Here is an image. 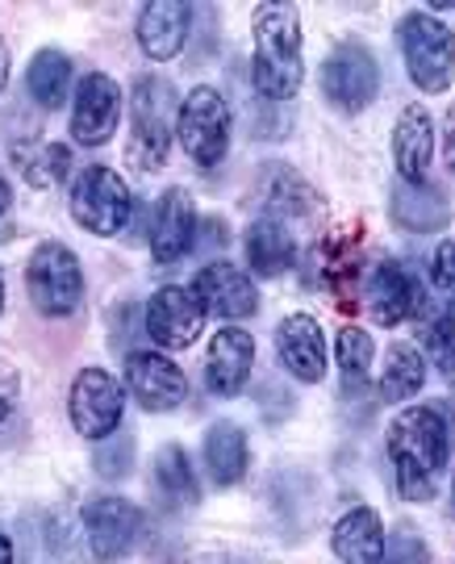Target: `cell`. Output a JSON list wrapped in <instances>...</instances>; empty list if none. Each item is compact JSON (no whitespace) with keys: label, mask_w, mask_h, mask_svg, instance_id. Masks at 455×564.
<instances>
[{"label":"cell","mask_w":455,"mask_h":564,"mask_svg":"<svg viewBox=\"0 0 455 564\" xmlns=\"http://www.w3.org/2000/svg\"><path fill=\"white\" fill-rule=\"evenodd\" d=\"M372 356H377V343L364 326H343L335 339V360L343 368V377L351 384L368 381V368H372Z\"/></svg>","instance_id":"cell-29"},{"label":"cell","mask_w":455,"mask_h":564,"mask_svg":"<svg viewBox=\"0 0 455 564\" xmlns=\"http://www.w3.org/2000/svg\"><path fill=\"white\" fill-rule=\"evenodd\" d=\"M322 93L326 101L343 109V113H359L377 101L380 93V67L377 55L359 42H343L335 46L326 63H322Z\"/></svg>","instance_id":"cell-9"},{"label":"cell","mask_w":455,"mask_h":564,"mask_svg":"<svg viewBox=\"0 0 455 564\" xmlns=\"http://www.w3.org/2000/svg\"><path fill=\"white\" fill-rule=\"evenodd\" d=\"M72 218L97 239L121 235L134 218V193L113 167H88L72 184Z\"/></svg>","instance_id":"cell-7"},{"label":"cell","mask_w":455,"mask_h":564,"mask_svg":"<svg viewBox=\"0 0 455 564\" xmlns=\"http://www.w3.org/2000/svg\"><path fill=\"white\" fill-rule=\"evenodd\" d=\"M0 564H13V540L0 531Z\"/></svg>","instance_id":"cell-38"},{"label":"cell","mask_w":455,"mask_h":564,"mask_svg":"<svg viewBox=\"0 0 455 564\" xmlns=\"http://www.w3.org/2000/svg\"><path fill=\"white\" fill-rule=\"evenodd\" d=\"M452 519H455V473H452Z\"/></svg>","instance_id":"cell-41"},{"label":"cell","mask_w":455,"mask_h":564,"mask_svg":"<svg viewBox=\"0 0 455 564\" xmlns=\"http://www.w3.org/2000/svg\"><path fill=\"white\" fill-rule=\"evenodd\" d=\"M380 564H431V547L414 527H397L384 540V561Z\"/></svg>","instance_id":"cell-33"},{"label":"cell","mask_w":455,"mask_h":564,"mask_svg":"<svg viewBox=\"0 0 455 564\" xmlns=\"http://www.w3.org/2000/svg\"><path fill=\"white\" fill-rule=\"evenodd\" d=\"M393 160L401 184L431 181V160H435V121L422 105H405L393 130Z\"/></svg>","instance_id":"cell-18"},{"label":"cell","mask_w":455,"mask_h":564,"mask_svg":"<svg viewBox=\"0 0 455 564\" xmlns=\"http://www.w3.org/2000/svg\"><path fill=\"white\" fill-rule=\"evenodd\" d=\"M25 88L42 109H59L67 101V88H72V59L63 51H51V46L39 51L30 59V72H25Z\"/></svg>","instance_id":"cell-27"},{"label":"cell","mask_w":455,"mask_h":564,"mask_svg":"<svg viewBox=\"0 0 455 564\" xmlns=\"http://www.w3.org/2000/svg\"><path fill=\"white\" fill-rule=\"evenodd\" d=\"M21 389H18V372L13 368H0V423L13 414V405H18Z\"/></svg>","instance_id":"cell-35"},{"label":"cell","mask_w":455,"mask_h":564,"mask_svg":"<svg viewBox=\"0 0 455 564\" xmlns=\"http://www.w3.org/2000/svg\"><path fill=\"white\" fill-rule=\"evenodd\" d=\"M447 456H452V435L443 414L431 405H410L389 423V460H393L401 498L410 502L435 498Z\"/></svg>","instance_id":"cell-1"},{"label":"cell","mask_w":455,"mask_h":564,"mask_svg":"<svg viewBox=\"0 0 455 564\" xmlns=\"http://www.w3.org/2000/svg\"><path fill=\"white\" fill-rule=\"evenodd\" d=\"M251 364H256V339L238 326H226L209 343V356H205V381L218 398H238L247 389L251 377Z\"/></svg>","instance_id":"cell-19"},{"label":"cell","mask_w":455,"mask_h":564,"mask_svg":"<svg viewBox=\"0 0 455 564\" xmlns=\"http://www.w3.org/2000/svg\"><path fill=\"white\" fill-rule=\"evenodd\" d=\"M79 527H84V544H88L93 564H118L139 544L142 514L134 502H126L118 494H105V498L79 506Z\"/></svg>","instance_id":"cell-8"},{"label":"cell","mask_w":455,"mask_h":564,"mask_svg":"<svg viewBox=\"0 0 455 564\" xmlns=\"http://www.w3.org/2000/svg\"><path fill=\"white\" fill-rule=\"evenodd\" d=\"M193 4L184 0H151L142 4L139 13V46L147 51V59L167 63L184 51V39H188V21H193Z\"/></svg>","instance_id":"cell-20"},{"label":"cell","mask_w":455,"mask_h":564,"mask_svg":"<svg viewBox=\"0 0 455 564\" xmlns=\"http://www.w3.org/2000/svg\"><path fill=\"white\" fill-rule=\"evenodd\" d=\"M331 547H335L338 564H380L384 561V527L380 514L368 506L347 510L331 531Z\"/></svg>","instance_id":"cell-21"},{"label":"cell","mask_w":455,"mask_h":564,"mask_svg":"<svg viewBox=\"0 0 455 564\" xmlns=\"http://www.w3.org/2000/svg\"><path fill=\"white\" fill-rule=\"evenodd\" d=\"M418 339H422V347H426V356H431V364H435L438 372L447 381H455V314L431 318V323L422 326Z\"/></svg>","instance_id":"cell-30"},{"label":"cell","mask_w":455,"mask_h":564,"mask_svg":"<svg viewBox=\"0 0 455 564\" xmlns=\"http://www.w3.org/2000/svg\"><path fill=\"white\" fill-rule=\"evenodd\" d=\"M247 263L256 268V276L263 281H277L284 276L293 263H297V239L293 230L277 218H256L247 230Z\"/></svg>","instance_id":"cell-22"},{"label":"cell","mask_w":455,"mask_h":564,"mask_svg":"<svg viewBox=\"0 0 455 564\" xmlns=\"http://www.w3.org/2000/svg\"><path fill=\"white\" fill-rule=\"evenodd\" d=\"M397 42L422 93H447L455 80V30L431 9H410L397 21Z\"/></svg>","instance_id":"cell-4"},{"label":"cell","mask_w":455,"mask_h":564,"mask_svg":"<svg viewBox=\"0 0 455 564\" xmlns=\"http://www.w3.org/2000/svg\"><path fill=\"white\" fill-rule=\"evenodd\" d=\"M426 384V360L414 343H393L384 368H380V398L384 402H405Z\"/></svg>","instance_id":"cell-26"},{"label":"cell","mask_w":455,"mask_h":564,"mask_svg":"<svg viewBox=\"0 0 455 564\" xmlns=\"http://www.w3.org/2000/svg\"><path fill=\"white\" fill-rule=\"evenodd\" d=\"M193 297L201 302L205 314L221 318L226 326L242 323V318H251V314L259 310L256 281L230 260L205 263V268L197 272V281H193Z\"/></svg>","instance_id":"cell-11"},{"label":"cell","mask_w":455,"mask_h":564,"mask_svg":"<svg viewBox=\"0 0 455 564\" xmlns=\"http://www.w3.org/2000/svg\"><path fill=\"white\" fill-rule=\"evenodd\" d=\"M9 80V55H4V42H0V88Z\"/></svg>","instance_id":"cell-39"},{"label":"cell","mask_w":455,"mask_h":564,"mask_svg":"<svg viewBox=\"0 0 455 564\" xmlns=\"http://www.w3.org/2000/svg\"><path fill=\"white\" fill-rule=\"evenodd\" d=\"M25 289L30 302L46 318H67L84 302V272L72 247L63 242H39L34 256L25 263Z\"/></svg>","instance_id":"cell-5"},{"label":"cell","mask_w":455,"mask_h":564,"mask_svg":"<svg viewBox=\"0 0 455 564\" xmlns=\"http://www.w3.org/2000/svg\"><path fill=\"white\" fill-rule=\"evenodd\" d=\"M121 121V88L113 76L93 72L84 76L76 88V105H72V139L79 147H100L113 139Z\"/></svg>","instance_id":"cell-14"},{"label":"cell","mask_w":455,"mask_h":564,"mask_svg":"<svg viewBox=\"0 0 455 564\" xmlns=\"http://www.w3.org/2000/svg\"><path fill=\"white\" fill-rule=\"evenodd\" d=\"M176 139L197 167H218L230 151V105L218 88L201 84L180 101Z\"/></svg>","instance_id":"cell-6"},{"label":"cell","mask_w":455,"mask_h":564,"mask_svg":"<svg viewBox=\"0 0 455 564\" xmlns=\"http://www.w3.org/2000/svg\"><path fill=\"white\" fill-rule=\"evenodd\" d=\"M155 485H159V494H163V502H167V506H193L201 498L197 468H193L188 452H184L180 444L159 447Z\"/></svg>","instance_id":"cell-28"},{"label":"cell","mask_w":455,"mask_h":564,"mask_svg":"<svg viewBox=\"0 0 455 564\" xmlns=\"http://www.w3.org/2000/svg\"><path fill=\"white\" fill-rule=\"evenodd\" d=\"M176 118V88L163 76H139L130 88V147H126V155L139 172H159L167 163Z\"/></svg>","instance_id":"cell-3"},{"label":"cell","mask_w":455,"mask_h":564,"mask_svg":"<svg viewBox=\"0 0 455 564\" xmlns=\"http://www.w3.org/2000/svg\"><path fill=\"white\" fill-rule=\"evenodd\" d=\"M431 13H435V18H443V13H455V4H447V0H443V4H431Z\"/></svg>","instance_id":"cell-40"},{"label":"cell","mask_w":455,"mask_h":564,"mask_svg":"<svg viewBox=\"0 0 455 564\" xmlns=\"http://www.w3.org/2000/svg\"><path fill=\"white\" fill-rule=\"evenodd\" d=\"M0 310H4V276H0Z\"/></svg>","instance_id":"cell-42"},{"label":"cell","mask_w":455,"mask_h":564,"mask_svg":"<svg viewBox=\"0 0 455 564\" xmlns=\"http://www.w3.org/2000/svg\"><path fill=\"white\" fill-rule=\"evenodd\" d=\"M359 305L368 310V318L377 326H397L414 314L418 289L401 263L380 260L359 276Z\"/></svg>","instance_id":"cell-15"},{"label":"cell","mask_w":455,"mask_h":564,"mask_svg":"<svg viewBox=\"0 0 455 564\" xmlns=\"http://www.w3.org/2000/svg\"><path fill=\"white\" fill-rule=\"evenodd\" d=\"M322 214V202L310 184L293 176V172H277L268 181V202H263V218H277V223H310Z\"/></svg>","instance_id":"cell-25"},{"label":"cell","mask_w":455,"mask_h":564,"mask_svg":"<svg viewBox=\"0 0 455 564\" xmlns=\"http://www.w3.org/2000/svg\"><path fill=\"white\" fill-rule=\"evenodd\" d=\"M197 247V205L184 188H167L151 223V256L155 263H180Z\"/></svg>","instance_id":"cell-17"},{"label":"cell","mask_w":455,"mask_h":564,"mask_svg":"<svg viewBox=\"0 0 455 564\" xmlns=\"http://www.w3.org/2000/svg\"><path fill=\"white\" fill-rule=\"evenodd\" d=\"M126 389L151 414H167V410H176L188 398V381H184L180 364H172L163 351H130V360H126Z\"/></svg>","instance_id":"cell-13"},{"label":"cell","mask_w":455,"mask_h":564,"mask_svg":"<svg viewBox=\"0 0 455 564\" xmlns=\"http://www.w3.org/2000/svg\"><path fill=\"white\" fill-rule=\"evenodd\" d=\"M201 456H205V468H209L214 485H221V489H226V485H238L242 473H247V435H242V426L214 423L205 431Z\"/></svg>","instance_id":"cell-24"},{"label":"cell","mask_w":455,"mask_h":564,"mask_svg":"<svg viewBox=\"0 0 455 564\" xmlns=\"http://www.w3.org/2000/svg\"><path fill=\"white\" fill-rule=\"evenodd\" d=\"M277 356L284 372L301 384H317L326 377V335L310 314H289L277 326Z\"/></svg>","instance_id":"cell-16"},{"label":"cell","mask_w":455,"mask_h":564,"mask_svg":"<svg viewBox=\"0 0 455 564\" xmlns=\"http://www.w3.org/2000/svg\"><path fill=\"white\" fill-rule=\"evenodd\" d=\"M97 473L105 481H121V477H130V468H134V435H118V440H100L97 447Z\"/></svg>","instance_id":"cell-32"},{"label":"cell","mask_w":455,"mask_h":564,"mask_svg":"<svg viewBox=\"0 0 455 564\" xmlns=\"http://www.w3.org/2000/svg\"><path fill=\"white\" fill-rule=\"evenodd\" d=\"M126 410V389L118 377H109L105 368H84L72 381V398H67V414L84 440H109L121 423Z\"/></svg>","instance_id":"cell-10"},{"label":"cell","mask_w":455,"mask_h":564,"mask_svg":"<svg viewBox=\"0 0 455 564\" xmlns=\"http://www.w3.org/2000/svg\"><path fill=\"white\" fill-rule=\"evenodd\" d=\"M431 281H435V289L447 297V305L455 310V239L438 242L435 263H431Z\"/></svg>","instance_id":"cell-34"},{"label":"cell","mask_w":455,"mask_h":564,"mask_svg":"<svg viewBox=\"0 0 455 564\" xmlns=\"http://www.w3.org/2000/svg\"><path fill=\"white\" fill-rule=\"evenodd\" d=\"M251 34H256V67H251L256 93L268 101L297 97L301 80H305L301 13L293 4H259L251 13Z\"/></svg>","instance_id":"cell-2"},{"label":"cell","mask_w":455,"mask_h":564,"mask_svg":"<svg viewBox=\"0 0 455 564\" xmlns=\"http://www.w3.org/2000/svg\"><path fill=\"white\" fill-rule=\"evenodd\" d=\"M205 323V310L193 297V289L163 284L155 297L147 302V335L159 343V351H184L193 347Z\"/></svg>","instance_id":"cell-12"},{"label":"cell","mask_w":455,"mask_h":564,"mask_svg":"<svg viewBox=\"0 0 455 564\" xmlns=\"http://www.w3.org/2000/svg\"><path fill=\"white\" fill-rule=\"evenodd\" d=\"M447 163H452L455 172V105L447 109Z\"/></svg>","instance_id":"cell-37"},{"label":"cell","mask_w":455,"mask_h":564,"mask_svg":"<svg viewBox=\"0 0 455 564\" xmlns=\"http://www.w3.org/2000/svg\"><path fill=\"white\" fill-rule=\"evenodd\" d=\"M13 239V188L0 176V242Z\"/></svg>","instance_id":"cell-36"},{"label":"cell","mask_w":455,"mask_h":564,"mask_svg":"<svg viewBox=\"0 0 455 564\" xmlns=\"http://www.w3.org/2000/svg\"><path fill=\"white\" fill-rule=\"evenodd\" d=\"M67 167H72V151L59 147V142H51V147H42V151H30V155H21V172H25V181L46 188V184H59L67 176Z\"/></svg>","instance_id":"cell-31"},{"label":"cell","mask_w":455,"mask_h":564,"mask_svg":"<svg viewBox=\"0 0 455 564\" xmlns=\"http://www.w3.org/2000/svg\"><path fill=\"white\" fill-rule=\"evenodd\" d=\"M389 214L410 235H431V230H443L452 223V205L435 184H397Z\"/></svg>","instance_id":"cell-23"}]
</instances>
